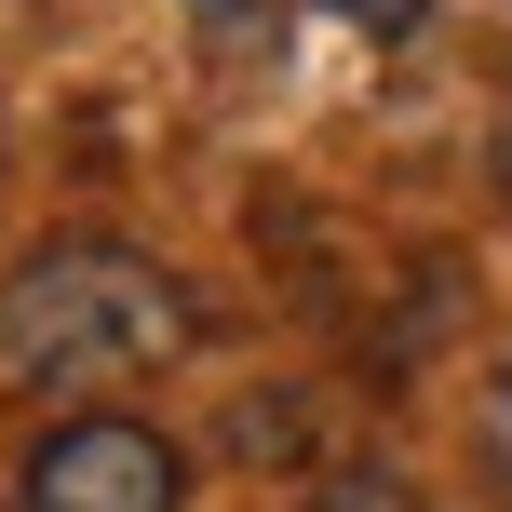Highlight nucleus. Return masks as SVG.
I'll return each instance as SVG.
<instances>
[{
  "label": "nucleus",
  "mask_w": 512,
  "mask_h": 512,
  "mask_svg": "<svg viewBox=\"0 0 512 512\" xmlns=\"http://www.w3.org/2000/svg\"><path fill=\"white\" fill-rule=\"evenodd\" d=\"M337 27H364V41H418L432 27V0H324Z\"/></svg>",
  "instance_id": "20e7f679"
},
{
  "label": "nucleus",
  "mask_w": 512,
  "mask_h": 512,
  "mask_svg": "<svg viewBox=\"0 0 512 512\" xmlns=\"http://www.w3.org/2000/svg\"><path fill=\"white\" fill-rule=\"evenodd\" d=\"M203 337L189 283L135 243H41L14 283H0V391L14 405H108L122 378H162V364Z\"/></svg>",
  "instance_id": "f257e3e1"
},
{
  "label": "nucleus",
  "mask_w": 512,
  "mask_h": 512,
  "mask_svg": "<svg viewBox=\"0 0 512 512\" xmlns=\"http://www.w3.org/2000/svg\"><path fill=\"white\" fill-rule=\"evenodd\" d=\"M310 512H418V486H405L391 459H337L324 486H310Z\"/></svg>",
  "instance_id": "7ed1b4c3"
},
{
  "label": "nucleus",
  "mask_w": 512,
  "mask_h": 512,
  "mask_svg": "<svg viewBox=\"0 0 512 512\" xmlns=\"http://www.w3.org/2000/svg\"><path fill=\"white\" fill-rule=\"evenodd\" d=\"M176 499H189V445L122 418V405L54 418L14 472V512H176Z\"/></svg>",
  "instance_id": "f03ea898"
},
{
  "label": "nucleus",
  "mask_w": 512,
  "mask_h": 512,
  "mask_svg": "<svg viewBox=\"0 0 512 512\" xmlns=\"http://www.w3.org/2000/svg\"><path fill=\"white\" fill-rule=\"evenodd\" d=\"M486 472L512 486V364H499V391H486Z\"/></svg>",
  "instance_id": "39448f33"
}]
</instances>
